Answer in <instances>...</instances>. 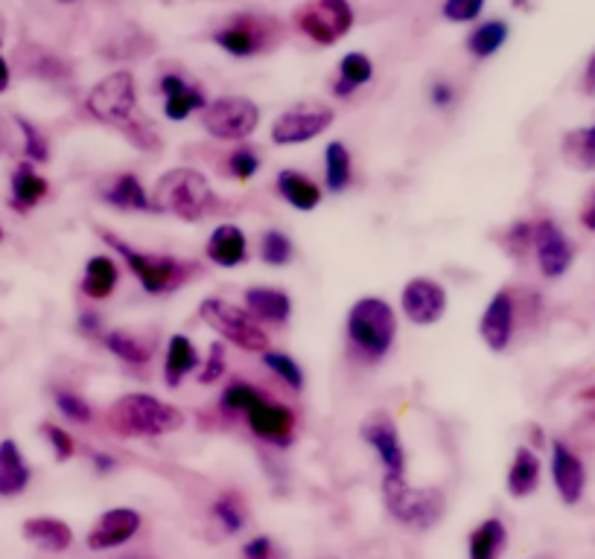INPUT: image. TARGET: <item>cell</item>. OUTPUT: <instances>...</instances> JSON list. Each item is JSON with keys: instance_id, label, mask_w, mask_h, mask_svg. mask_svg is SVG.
<instances>
[{"instance_id": "obj_1", "label": "cell", "mask_w": 595, "mask_h": 559, "mask_svg": "<svg viewBox=\"0 0 595 559\" xmlns=\"http://www.w3.org/2000/svg\"><path fill=\"white\" fill-rule=\"evenodd\" d=\"M347 350L356 362L377 364L391 353L397 341V315L386 297H359L345 318Z\"/></svg>"}, {"instance_id": "obj_2", "label": "cell", "mask_w": 595, "mask_h": 559, "mask_svg": "<svg viewBox=\"0 0 595 559\" xmlns=\"http://www.w3.org/2000/svg\"><path fill=\"white\" fill-rule=\"evenodd\" d=\"M219 207L223 201L214 193L210 182L191 166L170 169L158 178L155 189H152V210L175 216L182 222H202L205 216L219 213Z\"/></svg>"}, {"instance_id": "obj_3", "label": "cell", "mask_w": 595, "mask_h": 559, "mask_svg": "<svg viewBox=\"0 0 595 559\" xmlns=\"http://www.w3.org/2000/svg\"><path fill=\"white\" fill-rule=\"evenodd\" d=\"M99 239L115 251V256H120V260L129 265V272L138 277V283H141L147 295H173V292L187 286L198 274L196 263L178 260V256L173 254H147V251L129 245V242H123V239L115 237V233L99 231Z\"/></svg>"}, {"instance_id": "obj_4", "label": "cell", "mask_w": 595, "mask_h": 559, "mask_svg": "<svg viewBox=\"0 0 595 559\" xmlns=\"http://www.w3.org/2000/svg\"><path fill=\"white\" fill-rule=\"evenodd\" d=\"M184 426L182 408L164 403L152 394H123L108 408V428L120 437H155L173 435Z\"/></svg>"}, {"instance_id": "obj_5", "label": "cell", "mask_w": 595, "mask_h": 559, "mask_svg": "<svg viewBox=\"0 0 595 559\" xmlns=\"http://www.w3.org/2000/svg\"><path fill=\"white\" fill-rule=\"evenodd\" d=\"M382 504L394 522L414 530H430L446 511V498L435 486H409L405 475H382Z\"/></svg>"}, {"instance_id": "obj_6", "label": "cell", "mask_w": 595, "mask_h": 559, "mask_svg": "<svg viewBox=\"0 0 595 559\" xmlns=\"http://www.w3.org/2000/svg\"><path fill=\"white\" fill-rule=\"evenodd\" d=\"M198 315H202V321L214 329L223 341L240 347L246 353L263 355L266 350H272L266 329L260 327L246 309L228 304L223 297H205L202 306H198Z\"/></svg>"}, {"instance_id": "obj_7", "label": "cell", "mask_w": 595, "mask_h": 559, "mask_svg": "<svg viewBox=\"0 0 595 559\" xmlns=\"http://www.w3.org/2000/svg\"><path fill=\"white\" fill-rule=\"evenodd\" d=\"M134 108H138V83L132 70H111L85 97V111L97 123L117 129L134 120Z\"/></svg>"}, {"instance_id": "obj_8", "label": "cell", "mask_w": 595, "mask_h": 559, "mask_svg": "<svg viewBox=\"0 0 595 559\" xmlns=\"http://www.w3.org/2000/svg\"><path fill=\"white\" fill-rule=\"evenodd\" d=\"M216 47L225 50L228 56L237 58H248V56H260L266 50H272L274 44L283 42V33L278 21L263 15H234L228 18L219 30L214 33Z\"/></svg>"}, {"instance_id": "obj_9", "label": "cell", "mask_w": 595, "mask_h": 559, "mask_svg": "<svg viewBox=\"0 0 595 559\" xmlns=\"http://www.w3.org/2000/svg\"><path fill=\"white\" fill-rule=\"evenodd\" d=\"M354 18L350 0H306L295 9L292 21L315 47H333L350 33Z\"/></svg>"}, {"instance_id": "obj_10", "label": "cell", "mask_w": 595, "mask_h": 559, "mask_svg": "<svg viewBox=\"0 0 595 559\" xmlns=\"http://www.w3.org/2000/svg\"><path fill=\"white\" fill-rule=\"evenodd\" d=\"M202 125L210 138L242 143L257 132L260 108L248 97H219L207 102V108L202 111Z\"/></svg>"}, {"instance_id": "obj_11", "label": "cell", "mask_w": 595, "mask_h": 559, "mask_svg": "<svg viewBox=\"0 0 595 559\" xmlns=\"http://www.w3.org/2000/svg\"><path fill=\"white\" fill-rule=\"evenodd\" d=\"M336 114L331 106L322 102H301V106L286 108L272 123L274 146H304L318 134H324L333 125Z\"/></svg>"}, {"instance_id": "obj_12", "label": "cell", "mask_w": 595, "mask_h": 559, "mask_svg": "<svg viewBox=\"0 0 595 559\" xmlns=\"http://www.w3.org/2000/svg\"><path fill=\"white\" fill-rule=\"evenodd\" d=\"M450 295L439 280L432 277H412L400 292V309L403 318L414 327H435L446 315Z\"/></svg>"}, {"instance_id": "obj_13", "label": "cell", "mask_w": 595, "mask_h": 559, "mask_svg": "<svg viewBox=\"0 0 595 559\" xmlns=\"http://www.w3.org/2000/svg\"><path fill=\"white\" fill-rule=\"evenodd\" d=\"M534 260L545 280H561L575 263V248L572 239L563 233V228L554 219H534Z\"/></svg>"}, {"instance_id": "obj_14", "label": "cell", "mask_w": 595, "mask_h": 559, "mask_svg": "<svg viewBox=\"0 0 595 559\" xmlns=\"http://www.w3.org/2000/svg\"><path fill=\"white\" fill-rule=\"evenodd\" d=\"M517 297L508 288H499L479 318V336L490 353H505L517 336Z\"/></svg>"}, {"instance_id": "obj_15", "label": "cell", "mask_w": 595, "mask_h": 559, "mask_svg": "<svg viewBox=\"0 0 595 559\" xmlns=\"http://www.w3.org/2000/svg\"><path fill=\"white\" fill-rule=\"evenodd\" d=\"M359 435L377 452L386 475H405L403 437H400V428L389 414H374L371 419H365Z\"/></svg>"}, {"instance_id": "obj_16", "label": "cell", "mask_w": 595, "mask_h": 559, "mask_svg": "<svg viewBox=\"0 0 595 559\" xmlns=\"http://www.w3.org/2000/svg\"><path fill=\"white\" fill-rule=\"evenodd\" d=\"M141 525L143 516L134 507H111L94 522V527L85 536V545L97 553L115 551V548H123L126 542H132Z\"/></svg>"}, {"instance_id": "obj_17", "label": "cell", "mask_w": 595, "mask_h": 559, "mask_svg": "<svg viewBox=\"0 0 595 559\" xmlns=\"http://www.w3.org/2000/svg\"><path fill=\"white\" fill-rule=\"evenodd\" d=\"M549 469H552V484L558 490V498L566 507L581 504V498L587 493V467L581 461V454L570 443L552 440V463H549Z\"/></svg>"}, {"instance_id": "obj_18", "label": "cell", "mask_w": 595, "mask_h": 559, "mask_svg": "<svg viewBox=\"0 0 595 559\" xmlns=\"http://www.w3.org/2000/svg\"><path fill=\"white\" fill-rule=\"evenodd\" d=\"M246 426L251 428L255 437L283 449V446H290L292 437H295L298 419L295 414H292V408H286V405L263 399V403L255 405V408L246 414Z\"/></svg>"}, {"instance_id": "obj_19", "label": "cell", "mask_w": 595, "mask_h": 559, "mask_svg": "<svg viewBox=\"0 0 595 559\" xmlns=\"http://www.w3.org/2000/svg\"><path fill=\"white\" fill-rule=\"evenodd\" d=\"M242 304L246 313L257 324H269V327H286L292 318V297L283 288L272 286H251L242 292Z\"/></svg>"}, {"instance_id": "obj_20", "label": "cell", "mask_w": 595, "mask_h": 559, "mask_svg": "<svg viewBox=\"0 0 595 559\" xmlns=\"http://www.w3.org/2000/svg\"><path fill=\"white\" fill-rule=\"evenodd\" d=\"M158 91L164 97V114L178 123V120H187L193 111H205L207 99L205 91L198 85L187 83L182 74H164L161 83H158Z\"/></svg>"}, {"instance_id": "obj_21", "label": "cell", "mask_w": 595, "mask_h": 559, "mask_svg": "<svg viewBox=\"0 0 595 559\" xmlns=\"http://www.w3.org/2000/svg\"><path fill=\"white\" fill-rule=\"evenodd\" d=\"M47 196V178L35 169V164L21 161V164L12 169V178H9V207H12L15 213H30V210H35Z\"/></svg>"}, {"instance_id": "obj_22", "label": "cell", "mask_w": 595, "mask_h": 559, "mask_svg": "<svg viewBox=\"0 0 595 559\" xmlns=\"http://www.w3.org/2000/svg\"><path fill=\"white\" fill-rule=\"evenodd\" d=\"M207 263L219 265V268H240L248 260V237L240 224L225 222L214 228V233L205 242Z\"/></svg>"}, {"instance_id": "obj_23", "label": "cell", "mask_w": 595, "mask_h": 559, "mask_svg": "<svg viewBox=\"0 0 595 559\" xmlns=\"http://www.w3.org/2000/svg\"><path fill=\"white\" fill-rule=\"evenodd\" d=\"M99 198L120 213H149L152 210V196L134 173H117L106 187L99 189Z\"/></svg>"}, {"instance_id": "obj_24", "label": "cell", "mask_w": 595, "mask_h": 559, "mask_svg": "<svg viewBox=\"0 0 595 559\" xmlns=\"http://www.w3.org/2000/svg\"><path fill=\"white\" fill-rule=\"evenodd\" d=\"M21 534H24L26 542L47 553H65L74 545V527L67 525L65 518L56 516L26 518L21 525Z\"/></svg>"}, {"instance_id": "obj_25", "label": "cell", "mask_w": 595, "mask_h": 559, "mask_svg": "<svg viewBox=\"0 0 595 559\" xmlns=\"http://www.w3.org/2000/svg\"><path fill=\"white\" fill-rule=\"evenodd\" d=\"M30 481H33V469L26 463L21 446L12 437L0 440V498L24 495Z\"/></svg>"}, {"instance_id": "obj_26", "label": "cell", "mask_w": 595, "mask_h": 559, "mask_svg": "<svg viewBox=\"0 0 595 559\" xmlns=\"http://www.w3.org/2000/svg\"><path fill=\"white\" fill-rule=\"evenodd\" d=\"M274 187H278V196L290 207H295L298 213H313L315 207L324 201V189L318 187V182H313L301 169H283V173H278Z\"/></svg>"}, {"instance_id": "obj_27", "label": "cell", "mask_w": 595, "mask_h": 559, "mask_svg": "<svg viewBox=\"0 0 595 559\" xmlns=\"http://www.w3.org/2000/svg\"><path fill=\"white\" fill-rule=\"evenodd\" d=\"M540 478H543V463H540V454L531 449V446H520L513 452V461L508 467V475H505V486H508V495L511 498H529V495L538 493Z\"/></svg>"}, {"instance_id": "obj_28", "label": "cell", "mask_w": 595, "mask_h": 559, "mask_svg": "<svg viewBox=\"0 0 595 559\" xmlns=\"http://www.w3.org/2000/svg\"><path fill=\"white\" fill-rule=\"evenodd\" d=\"M198 368V350L193 344L191 338L175 332L166 344V355H164V385L166 387H178L184 379L191 376Z\"/></svg>"}, {"instance_id": "obj_29", "label": "cell", "mask_w": 595, "mask_h": 559, "mask_svg": "<svg viewBox=\"0 0 595 559\" xmlns=\"http://www.w3.org/2000/svg\"><path fill=\"white\" fill-rule=\"evenodd\" d=\"M120 283V268H117L115 256L97 254L85 263L83 274V295L91 300H108L117 292Z\"/></svg>"}, {"instance_id": "obj_30", "label": "cell", "mask_w": 595, "mask_h": 559, "mask_svg": "<svg viewBox=\"0 0 595 559\" xmlns=\"http://www.w3.org/2000/svg\"><path fill=\"white\" fill-rule=\"evenodd\" d=\"M102 347L115 359L129 364V368H147L152 362V355H155L152 344L143 341L141 336L129 332V329H108V332H102Z\"/></svg>"}, {"instance_id": "obj_31", "label": "cell", "mask_w": 595, "mask_h": 559, "mask_svg": "<svg viewBox=\"0 0 595 559\" xmlns=\"http://www.w3.org/2000/svg\"><path fill=\"white\" fill-rule=\"evenodd\" d=\"M563 161L578 173H595V123L572 129L561 140Z\"/></svg>"}, {"instance_id": "obj_32", "label": "cell", "mask_w": 595, "mask_h": 559, "mask_svg": "<svg viewBox=\"0 0 595 559\" xmlns=\"http://www.w3.org/2000/svg\"><path fill=\"white\" fill-rule=\"evenodd\" d=\"M508 545V527L502 518H485L482 525L473 527L470 542H467V553L470 559H499Z\"/></svg>"}, {"instance_id": "obj_33", "label": "cell", "mask_w": 595, "mask_h": 559, "mask_svg": "<svg viewBox=\"0 0 595 559\" xmlns=\"http://www.w3.org/2000/svg\"><path fill=\"white\" fill-rule=\"evenodd\" d=\"M354 182V155L342 140H331L324 149V187L331 193H345Z\"/></svg>"}, {"instance_id": "obj_34", "label": "cell", "mask_w": 595, "mask_h": 559, "mask_svg": "<svg viewBox=\"0 0 595 559\" xmlns=\"http://www.w3.org/2000/svg\"><path fill=\"white\" fill-rule=\"evenodd\" d=\"M371 58L365 56V53H345V58L339 62V76H336V83H333V94H336V97H350V94L359 91V88L371 83Z\"/></svg>"}, {"instance_id": "obj_35", "label": "cell", "mask_w": 595, "mask_h": 559, "mask_svg": "<svg viewBox=\"0 0 595 559\" xmlns=\"http://www.w3.org/2000/svg\"><path fill=\"white\" fill-rule=\"evenodd\" d=\"M210 516L216 518V525L225 536H237L246 530L248 511L242 495L237 490H225V493L216 495V502L210 504Z\"/></svg>"}, {"instance_id": "obj_36", "label": "cell", "mask_w": 595, "mask_h": 559, "mask_svg": "<svg viewBox=\"0 0 595 559\" xmlns=\"http://www.w3.org/2000/svg\"><path fill=\"white\" fill-rule=\"evenodd\" d=\"M508 35H511L508 24L494 18V21H485V24H479L467 35V50H470V56L476 58H490L494 53L502 50V44L508 42Z\"/></svg>"}, {"instance_id": "obj_37", "label": "cell", "mask_w": 595, "mask_h": 559, "mask_svg": "<svg viewBox=\"0 0 595 559\" xmlns=\"http://www.w3.org/2000/svg\"><path fill=\"white\" fill-rule=\"evenodd\" d=\"M266 399V394L260 391V387H255L251 382H242V379H237V382H231V385L225 387L223 396H219V405H223V412L228 414H242L246 417L255 405H260Z\"/></svg>"}, {"instance_id": "obj_38", "label": "cell", "mask_w": 595, "mask_h": 559, "mask_svg": "<svg viewBox=\"0 0 595 559\" xmlns=\"http://www.w3.org/2000/svg\"><path fill=\"white\" fill-rule=\"evenodd\" d=\"M263 364L274 373V376L281 379L283 385H290L292 391H304L306 385L304 368H301L290 353H283V350H266Z\"/></svg>"}, {"instance_id": "obj_39", "label": "cell", "mask_w": 595, "mask_h": 559, "mask_svg": "<svg viewBox=\"0 0 595 559\" xmlns=\"http://www.w3.org/2000/svg\"><path fill=\"white\" fill-rule=\"evenodd\" d=\"M260 260L272 268H283L295 260V245L283 231H263L260 237Z\"/></svg>"}, {"instance_id": "obj_40", "label": "cell", "mask_w": 595, "mask_h": 559, "mask_svg": "<svg viewBox=\"0 0 595 559\" xmlns=\"http://www.w3.org/2000/svg\"><path fill=\"white\" fill-rule=\"evenodd\" d=\"M18 132H21V149H24V157L30 164H47L50 161V140L47 134L39 129L35 123H30L26 117H15Z\"/></svg>"}, {"instance_id": "obj_41", "label": "cell", "mask_w": 595, "mask_h": 559, "mask_svg": "<svg viewBox=\"0 0 595 559\" xmlns=\"http://www.w3.org/2000/svg\"><path fill=\"white\" fill-rule=\"evenodd\" d=\"M53 403H56V412L67 419V423H74V426H88L94 419V408L85 403L83 396L76 394V391H67V387H58L56 394H53Z\"/></svg>"}, {"instance_id": "obj_42", "label": "cell", "mask_w": 595, "mask_h": 559, "mask_svg": "<svg viewBox=\"0 0 595 559\" xmlns=\"http://www.w3.org/2000/svg\"><path fill=\"white\" fill-rule=\"evenodd\" d=\"M260 166H263L260 152H257L255 146H248V143H240V146L228 155V175H231L234 182H251V178L260 173Z\"/></svg>"}, {"instance_id": "obj_43", "label": "cell", "mask_w": 595, "mask_h": 559, "mask_svg": "<svg viewBox=\"0 0 595 559\" xmlns=\"http://www.w3.org/2000/svg\"><path fill=\"white\" fill-rule=\"evenodd\" d=\"M39 431H42V437L47 440L50 449H53V458H56L58 463H65L74 458L76 440L65 426H58V423H42V428H39Z\"/></svg>"}, {"instance_id": "obj_44", "label": "cell", "mask_w": 595, "mask_h": 559, "mask_svg": "<svg viewBox=\"0 0 595 559\" xmlns=\"http://www.w3.org/2000/svg\"><path fill=\"white\" fill-rule=\"evenodd\" d=\"M225 373H228V350L223 341H214L207 350L205 364H202V373H198V385H216Z\"/></svg>"}, {"instance_id": "obj_45", "label": "cell", "mask_w": 595, "mask_h": 559, "mask_svg": "<svg viewBox=\"0 0 595 559\" xmlns=\"http://www.w3.org/2000/svg\"><path fill=\"white\" fill-rule=\"evenodd\" d=\"M531 245H534V222H517L508 228V233H505V248H508L513 256L531 254Z\"/></svg>"}, {"instance_id": "obj_46", "label": "cell", "mask_w": 595, "mask_h": 559, "mask_svg": "<svg viewBox=\"0 0 595 559\" xmlns=\"http://www.w3.org/2000/svg\"><path fill=\"white\" fill-rule=\"evenodd\" d=\"M485 0H444V18L453 24H470L482 15Z\"/></svg>"}, {"instance_id": "obj_47", "label": "cell", "mask_w": 595, "mask_h": 559, "mask_svg": "<svg viewBox=\"0 0 595 559\" xmlns=\"http://www.w3.org/2000/svg\"><path fill=\"white\" fill-rule=\"evenodd\" d=\"M120 132H123L126 138H129V143H132V146L143 149V152H155V149L161 146L158 134L152 132V129H149L147 123H141L138 117H134V120H129V123H126L123 129H120Z\"/></svg>"}, {"instance_id": "obj_48", "label": "cell", "mask_w": 595, "mask_h": 559, "mask_svg": "<svg viewBox=\"0 0 595 559\" xmlns=\"http://www.w3.org/2000/svg\"><path fill=\"white\" fill-rule=\"evenodd\" d=\"M242 559H274V545L269 536H255L242 545Z\"/></svg>"}, {"instance_id": "obj_49", "label": "cell", "mask_w": 595, "mask_h": 559, "mask_svg": "<svg viewBox=\"0 0 595 559\" xmlns=\"http://www.w3.org/2000/svg\"><path fill=\"white\" fill-rule=\"evenodd\" d=\"M430 99H432V106L439 108V111H446V108L455 106L458 94H455V88L446 83V79H439V83L430 88Z\"/></svg>"}, {"instance_id": "obj_50", "label": "cell", "mask_w": 595, "mask_h": 559, "mask_svg": "<svg viewBox=\"0 0 595 559\" xmlns=\"http://www.w3.org/2000/svg\"><path fill=\"white\" fill-rule=\"evenodd\" d=\"M79 332L88 338H102V318H99V313H94V309H83L79 313Z\"/></svg>"}, {"instance_id": "obj_51", "label": "cell", "mask_w": 595, "mask_h": 559, "mask_svg": "<svg viewBox=\"0 0 595 559\" xmlns=\"http://www.w3.org/2000/svg\"><path fill=\"white\" fill-rule=\"evenodd\" d=\"M91 467L97 475H111L117 469V458L111 452H94L91 454Z\"/></svg>"}, {"instance_id": "obj_52", "label": "cell", "mask_w": 595, "mask_h": 559, "mask_svg": "<svg viewBox=\"0 0 595 559\" xmlns=\"http://www.w3.org/2000/svg\"><path fill=\"white\" fill-rule=\"evenodd\" d=\"M578 219H581V228H584V231L595 233V189H593V196L584 201V207H581Z\"/></svg>"}, {"instance_id": "obj_53", "label": "cell", "mask_w": 595, "mask_h": 559, "mask_svg": "<svg viewBox=\"0 0 595 559\" xmlns=\"http://www.w3.org/2000/svg\"><path fill=\"white\" fill-rule=\"evenodd\" d=\"M581 91L587 94V97H595V50H593V56L587 58L584 76H581Z\"/></svg>"}, {"instance_id": "obj_54", "label": "cell", "mask_w": 595, "mask_h": 559, "mask_svg": "<svg viewBox=\"0 0 595 559\" xmlns=\"http://www.w3.org/2000/svg\"><path fill=\"white\" fill-rule=\"evenodd\" d=\"M9 83H12V70H9V62L0 56V94L7 91Z\"/></svg>"}, {"instance_id": "obj_55", "label": "cell", "mask_w": 595, "mask_h": 559, "mask_svg": "<svg viewBox=\"0 0 595 559\" xmlns=\"http://www.w3.org/2000/svg\"><path fill=\"white\" fill-rule=\"evenodd\" d=\"M529 440H531V446H534V452H538L540 446H545L543 428H540V426H529Z\"/></svg>"}, {"instance_id": "obj_56", "label": "cell", "mask_w": 595, "mask_h": 559, "mask_svg": "<svg viewBox=\"0 0 595 559\" xmlns=\"http://www.w3.org/2000/svg\"><path fill=\"white\" fill-rule=\"evenodd\" d=\"M9 129H7V123H3V117H0V155H7L9 152V146H12V143H9Z\"/></svg>"}, {"instance_id": "obj_57", "label": "cell", "mask_w": 595, "mask_h": 559, "mask_svg": "<svg viewBox=\"0 0 595 559\" xmlns=\"http://www.w3.org/2000/svg\"><path fill=\"white\" fill-rule=\"evenodd\" d=\"M117 559H152V557H147V553H126V557H117Z\"/></svg>"}, {"instance_id": "obj_58", "label": "cell", "mask_w": 595, "mask_h": 559, "mask_svg": "<svg viewBox=\"0 0 595 559\" xmlns=\"http://www.w3.org/2000/svg\"><path fill=\"white\" fill-rule=\"evenodd\" d=\"M534 559H554V557H549V553H538V557Z\"/></svg>"}, {"instance_id": "obj_59", "label": "cell", "mask_w": 595, "mask_h": 559, "mask_svg": "<svg viewBox=\"0 0 595 559\" xmlns=\"http://www.w3.org/2000/svg\"><path fill=\"white\" fill-rule=\"evenodd\" d=\"M3 237H7V233H3V228H0V242H3Z\"/></svg>"}, {"instance_id": "obj_60", "label": "cell", "mask_w": 595, "mask_h": 559, "mask_svg": "<svg viewBox=\"0 0 595 559\" xmlns=\"http://www.w3.org/2000/svg\"><path fill=\"white\" fill-rule=\"evenodd\" d=\"M58 3H76V0H58Z\"/></svg>"}]
</instances>
